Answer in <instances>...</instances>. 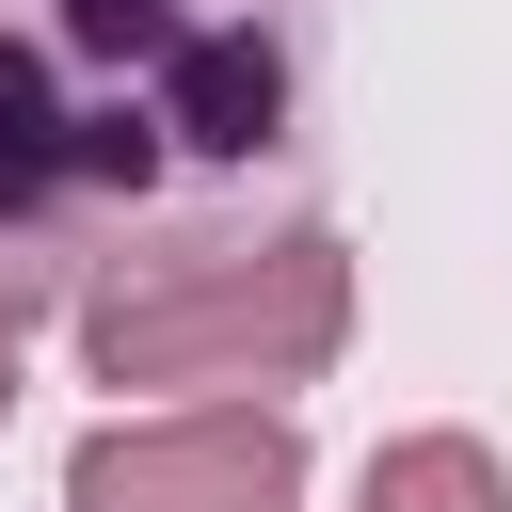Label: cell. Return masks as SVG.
Returning a JSON list of instances; mask_svg holds the SVG:
<instances>
[{
	"label": "cell",
	"instance_id": "cell-1",
	"mask_svg": "<svg viewBox=\"0 0 512 512\" xmlns=\"http://www.w3.org/2000/svg\"><path fill=\"white\" fill-rule=\"evenodd\" d=\"M320 0H0V288L80 304L128 240L304 160Z\"/></svg>",
	"mask_w": 512,
	"mask_h": 512
},
{
	"label": "cell",
	"instance_id": "cell-2",
	"mask_svg": "<svg viewBox=\"0 0 512 512\" xmlns=\"http://www.w3.org/2000/svg\"><path fill=\"white\" fill-rule=\"evenodd\" d=\"M80 384L112 400H288L352 352V240L336 224H176L80 272L64 304Z\"/></svg>",
	"mask_w": 512,
	"mask_h": 512
},
{
	"label": "cell",
	"instance_id": "cell-3",
	"mask_svg": "<svg viewBox=\"0 0 512 512\" xmlns=\"http://www.w3.org/2000/svg\"><path fill=\"white\" fill-rule=\"evenodd\" d=\"M64 512H304L288 400H112L64 448Z\"/></svg>",
	"mask_w": 512,
	"mask_h": 512
},
{
	"label": "cell",
	"instance_id": "cell-4",
	"mask_svg": "<svg viewBox=\"0 0 512 512\" xmlns=\"http://www.w3.org/2000/svg\"><path fill=\"white\" fill-rule=\"evenodd\" d=\"M352 512H512V464L480 448V432H384L368 448V480H352Z\"/></svg>",
	"mask_w": 512,
	"mask_h": 512
},
{
	"label": "cell",
	"instance_id": "cell-5",
	"mask_svg": "<svg viewBox=\"0 0 512 512\" xmlns=\"http://www.w3.org/2000/svg\"><path fill=\"white\" fill-rule=\"evenodd\" d=\"M16 336H32V304L0 288V416H16Z\"/></svg>",
	"mask_w": 512,
	"mask_h": 512
}]
</instances>
